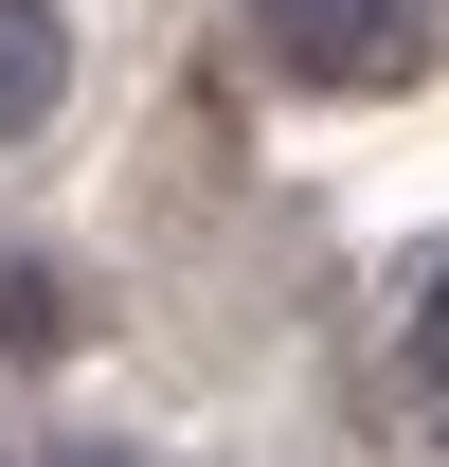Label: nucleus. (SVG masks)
I'll use <instances>...</instances> for the list:
<instances>
[{
	"instance_id": "obj_1",
	"label": "nucleus",
	"mask_w": 449,
	"mask_h": 467,
	"mask_svg": "<svg viewBox=\"0 0 449 467\" xmlns=\"http://www.w3.org/2000/svg\"><path fill=\"white\" fill-rule=\"evenodd\" d=\"M252 36H270V72H306V90H395V72L432 55V0H234Z\"/></svg>"
},
{
	"instance_id": "obj_2",
	"label": "nucleus",
	"mask_w": 449,
	"mask_h": 467,
	"mask_svg": "<svg viewBox=\"0 0 449 467\" xmlns=\"http://www.w3.org/2000/svg\"><path fill=\"white\" fill-rule=\"evenodd\" d=\"M55 72H72V18L55 0H0V162L55 126Z\"/></svg>"
},
{
	"instance_id": "obj_3",
	"label": "nucleus",
	"mask_w": 449,
	"mask_h": 467,
	"mask_svg": "<svg viewBox=\"0 0 449 467\" xmlns=\"http://www.w3.org/2000/svg\"><path fill=\"white\" fill-rule=\"evenodd\" d=\"M72 306H55V270H0V342H55Z\"/></svg>"
},
{
	"instance_id": "obj_4",
	"label": "nucleus",
	"mask_w": 449,
	"mask_h": 467,
	"mask_svg": "<svg viewBox=\"0 0 449 467\" xmlns=\"http://www.w3.org/2000/svg\"><path fill=\"white\" fill-rule=\"evenodd\" d=\"M413 378L449 396V252H432V288H413Z\"/></svg>"
},
{
	"instance_id": "obj_5",
	"label": "nucleus",
	"mask_w": 449,
	"mask_h": 467,
	"mask_svg": "<svg viewBox=\"0 0 449 467\" xmlns=\"http://www.w3.org/2000/svg\"><path fill=\"white\" fill-rule=\"evenodd\" d=\"M55 467H144V450H55Z\"/></svg>"
}]
</instances>
